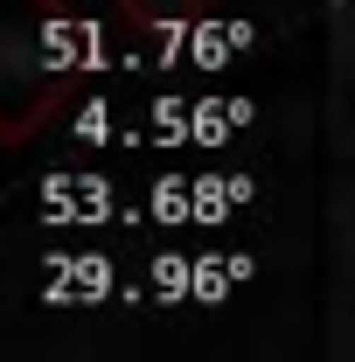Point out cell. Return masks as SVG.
Instances as JSON below:
<instances>
[{
  "label": "cell",
  "mask_w": 355,
  "mask_h": 362,
  "mask_svg": "<svg viewBox=\"0 0 355 362\" xmlns=\"http://www.w3.org/2000/svg\"><path fill=\"white\" fill-rule=\"evenodd\" d=\"M251 42H258V28H251V21H202V28L188 35V63L216 70V63H230V56H244Z\"/></svg>",
  "instance_id": "cell-1"
},
{
  "label": "cell",
  "mask_w": 355,
  "mask_h": 362,
  "mask_svg": "<svg viewBox=\"0 0 355 362\" xmlns=\"http://www.w3.org/2000/svg\"><path fill=\"white\" fill-rule=\"evenodd\" d=\"M181 195H195V181H188V175H168L161 188H153V216H161V223H181V216H195V202H181Z\"/></svg>",
  "instance_id": "cell-2"
},
{
  "label": "cell",
  "mask_w": 355,
  "mask_h": 362,
  "mask_svg": "<svg viewBox=\"0 0 355 362\" xmlns=\"http://www.w3.org/2000/svg\"><path fill=\"white\" fill-rule=\"evenodd\" d=\"M70 286H49V300H63ZM77 293H105V265H84L77 272Z\"/></svg>",
  "instance_id": "cell-3"
}]
</instances>
